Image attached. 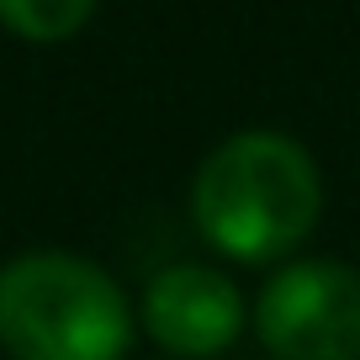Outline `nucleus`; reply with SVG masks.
Here are the masks:
<instances>
[{"label":"nucleus","mask_w":360,"mask_h":360,"mask_svg":"<svg viewBox=\"0 0 360 360\" xmlns=\"http://www.w3.org/2000/svg\"><path fill=\"white\" fill-rule=\"evenodd\" d=\"M191 217L212 249L238 265L286 259L323 217V175L297 138L249 127L196 165Z\"/></svg>","instance_id":"f257e3e1"},{"label":"nucleus","mask_w":360,"mask_h":360,"mask_svg":"<svg viewBox=\"0 0 360 360\" xmlns=\"http://www.w3.org/2000/svg\"><path fill=\"white\" fill-rule=\"evenodd\" d=\"M0 345L11 360H127L133 307L96 259L32 249L0 265Z\"/></svg>","instance_id":"f03ea898"},{"label":"nucleus","mask_w":360,"mask_h":360,"mask_svg":"<svg viewBox=\"0 0 360 360\" xmlns=\"http://www.w3.org/2000/svg\"><path fill=\"white\" fill-rule=\"evenodd\" d=\"M255 339L276 360H360V270L286 259L255 297Z\"/></svg>","instance_id":"7ed1b4c3"},{"label":"nucleus","mask_w":360,"mask_h":360,"mask_svg":"<svg viewBox=\"0 0 360 360\" xmlns=\"http://www.w3.org/2000/svg\"><path fill=\"white\" fill-rule=\"evenodd\" d=\"M143 334L175 360H212L244 334V292L223 270L180 259L143 286Z\"/></svg>","instance_id":"20e7f679"},{"label":"nucleus","mask_w":360,"mask_h":360,"mask_svg":"<svg viewBox=\"0 0 360 360\" xmlns=\"http://www.w3.org/2000/svg\"><path fill=\"white\" fill-rule=\"evenodd\" d=\"M96 16V0H0V27L22 43H64Z\"/></svg>","instance_id":"39448f33"}]
</instances>
